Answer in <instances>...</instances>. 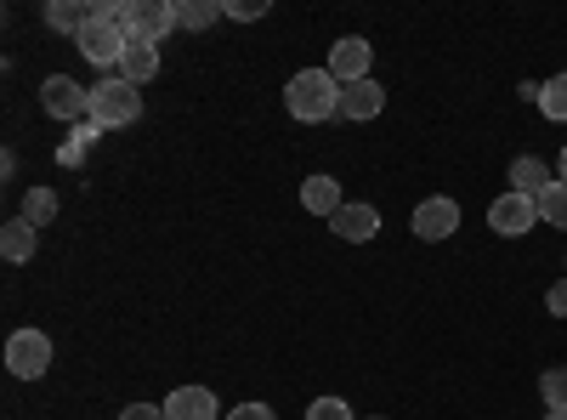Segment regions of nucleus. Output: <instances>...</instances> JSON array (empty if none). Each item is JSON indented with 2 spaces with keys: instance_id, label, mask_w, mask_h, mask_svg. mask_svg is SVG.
I'll use <instances>...</instances> for the list:
<instances>
[{
  "instance_id": "aec40b11",
  "label": "nucleus",
  "mask_w": 567,
  "mask_h": 420,
  "mask_svg": "<svg viewBox=\"0 0 567 420\" xmlns=\"http://www.w3.org/2000/svg\"><path fill=\"white\" fill-rule=\"evenodd\" d=\"M539 114L545 120H567V74H556V80L539 85Z\"/></svg>"
},
{
  "instance_id": "f8f14e48",
  "label": "nucleus",
  "mask_w": 567,
  "mask_h": 420,
  "mask_svg": "<svg viewBox=\"0 0 567 420\" xmlns=\"http://www.w3.org/2000/svg\"><path fill=\"white\" fill-rule=\"evenodd\" d=\"M329 227H336L341 239H352V245H369L374 233H381V211L374 205H341L336 216H329Z\"/></svg>"
},
{
  "instance_id": "6e6552de",
  "label": "nucleus",
  "mask_w": 567,
  "mask_h": 420,
  "mask_svg": "<svg viewBox=\"0 0 567 420\" xmlns=\"http://www.w3.org/2000/svg\"><path fill=\"white\" fill-rule=\"evenodd\" d=\"M454 227H460V205L454 199H420L414 205V233H420V239L425 245H437V239H454Z\"/></svg>"
},
{
  "instance_id": "412c9836",
  "label": "nucleus",
  "mask_w": 567,
  "mask_h": 420,
  "mask_svg": "<svg viewBox=\"0 0 567 420\" xmlns=\"http://www.w3.org/2000/svg\"><path fill=\"white\" fill-rule=\"evenodd\" d=\"M227 12V0H187L182 7V29H210Z\"/></svg>"
},
{
  "instance_id": "5701e85b",
  "label": "nucleus",
  "mask_w": 567,
  "mask_h": 420,
  "mask_svg": "<svg viewBox=\"0 0 567 420\" xmlns=\"http://www.w3.org/2000/svg\"><path fill=\"white\" fill-rule=\"evenodd\" d=\"M539 398H545V409H567V369H545Z\"/></svg>"
},
{
  "instance_id": "f03ea898",
  "label": "nucleus",
  "mask_w": 567,
  "mask_h": 420,
  "mask_svg": "<svg viewBox=\"0 0 567 420\" xmlns=\"http://www.w3.org/2000/svg\"><path fill=\"white\" fill-rule=\"evenodd\" d=\"M142 120V91L125 85L120 74L91 85V125L97 131H120V125H136Z\"/></svg>"
},
{
  "instance_id": "dca6fc26",
  "label": "nucleus",
  "mask_w": 567,
  "mask_h": 420,
  "mask_svg": "<svg viewBox=\"0 0 567 420\" xmlns=\"http://www.w3.org/2000/svg\"><path fill=\"white\" fill-rule=\"evenodd\" d=\"M34 245H40V227H29L23 216L0 227V256H7V262H29V256H34Z\"/></svg>"
},
{
  "instance_id": "393cba45",
  "label": "nucleus",
  "mask_w": 567,
  "mask_h": 420,
  "mask_svg": "<svg viewBox=\"0 0 567 420\" xmlns=\"http://www.w3.org/2000/svg\"><path fill=\"white\" fill-rule=\"evenodd\" d=\"M227 18L256 23V18H267V0H227Z\"/></svg>"
},
{
  "instance_id": "20e7f679",
  "label": "nucleus",
  "mask_w": 567,
  "mask_h": 420,
  "mask_svg": "<svg viewBox=\"0 0 567 420\" xmlns=\"http://www.w3.org/2000/svg\"><path fill=\"white\" fill-rule=\"evenodd\" d=\"M80 52H85V63H97V69H120V58H125V45H131V34L114 23V18H91L85 29H80Z\"/></svg>"
},
{
  "instance_id": "c85d7f7f",
  "label": "nucleus",
  "mask_w": 567,
  "mask_h": 420,
  "mask_svg": "<svg viewBox=\"0 0 567 420\" xmlns=\"http://www.w3.org/2000/svg\"><path fill=\"white\" fill-rule=\"evenodd\" d=\"M545 420H567V409H550V414H545Z\"/></svg>"
},
{
  "instance_id": "0eeeda50",
  "label": "nucleus",
  "mask_w": 567,
  "mask_h": 420,
  "mask_svg": "<svg viewBox=\"0 0 567 420\" xmlns=\"http://www.w3.org/2000/svg\"><path fill=\"white\" fill-rule=\"evenodd\" d=\"M539 222V199H528V194H499L494 205H488V227L499 233V239H523V233Z\"/></svg>"
},
{
  "instance_id": "2eb2a0df",
  "label": "nucleus",
  "mask_w": 567,
  "mask_h": 420,
  "mask_svg": "<svg viewBox=\"0 0 567 420\" xmlns=\"http://www.w3.org/2000/svg\"><path fill=\"white\" fill-rule=\"evenodd\" d=\"M301 205H307L312 216H336V211H341V182H336V176H307V182H301Z\"/></svg>"
},
{
  "instance_id": "bb28decb",
  "label": "nucleus",
  "mask_w": 567,
  "mask_h": 420,
  "mask_svg": "<svg viewBox=\"0 0 567 420\" xmlns=\"http://www.w3.org/2000/svg\"><path fill=\"white\" fill-rule=\"evenodd\" d=\"M227 420H278L267 403H239V409H227Z\"/></svg>"
},
{
  "instance_id": "b1692460",
  "label": "nucleus",
  "mask_w": 567,
  "mask_h": 420,
  "mask_svg": "<svg viewBox=\"0 0 567 420\" xmlns=\"http://www.w3.org/2000/svg\"><path fill=\"white\" fill-rule=\"evenodd\" d=\"M307 420H352V403H347V398H318V403L307 409Z\"/></svg>"
},
{
  "instance_id": "6ab92c4d",
  "label": "nucleus",
  "mask_w": 567,
  "mask_h": 420,
  "mask_svg": "<svg viewBox=\"0 0 567 420\" xmlns=\"http://www.w3.org/2000/svg\"><path fill=\"white\" fill-rule=\"evenodd\" d=\"M539 222H550V227H567V182L556 176L550 188L539 194Z\"/></svg>"
},
{
  "instance_id": "1a4fd4ad",
  "label": "nucleus",
  "mask_w": 567,
  "mask_h": 420,
  "mask_svg": "<svg viewBox=\"0 0 567 420\" xmlns=\"http://www.w3.org/2000/svg\"><path fill=\"white\" fill-rule=\"evenodd\" d=\"M369 40H358V34H347V40H336L329 45V74H336L341 85H352V80H369Z\"/></svg>"
},
{
  "instance_id": "f3484780",
  "label": "nucleus",
  "mask_w": 567,
  "mask_h": 420,
  "mask_svg": "<svg viewBox=\"0 0 567 420\" xmlns=\"http://www.w3.org/2000/svg\"><path fill=\"white\" fill-rule=\"evenodd\" d=\"M45 23H52L58 34L80 40V29L91 23V7H85V0H52V7H45Z\"/></svg>"
},
{
  "instance_id": "a211bd4d",
  "label": "nucleus",
  "mask_w": 567,
  "mask_h": 420,
  "mask_svg": "<svg viewBox=\"0 0 567 420\" xmlns=\"http://www.w3.org/2000/svg\"><path fill=\"white\" fill-rule=\"evenodd\" d=\"M52 216H58V194H52V188H29V194H23V222H29V227H45Z\"/></svg>"
},
{
  "instance_id": "9d476101",
  "label": "nucleus",
  "mask_w": 567,
  "mask_h": 420,
  "mask_svg": "<svg viewBox=\"0 0 567 420\" xmlns=\"http://www.w3.org/2000/svg\"><path fill=\"white\" fill-rule=\"evenodd\" d=\"M386 109V85L381 80H352V85H341V120H374Z\"/></svg>"
},
{
  "instance_id": "4468645a",
  "label": "nucleus",
  "mask_w": 567,
  "mask_h": 420,
  "mask_svg": "<svg viewBox=\"0 0 567 420\" xmlns=\"http://www.w3.org/2000/svg\"><path fill=\"white\" fill-rule=\"evenodd\" d=\"M550 188V171L534 160V154H516L511 160V194H528V199H539Z\"/></svg>"
},
{
  "instance_id": "9b49d317",
  "label": "nucleus",
  "mask_w": 567,
  "mask_h": 420,
  "mask_svg": "<svg viewBox=\"0 0 567 420\" xmlns=\"http://www.w3.org/2000/svg\"><path fill=\"white\" fill-rule=\"evenodd\" d=\"M216 392L210 387H176L165 398V420H216Z\"/></svg>"
},
{
  "instance_id": "423d86ee",
  "label": "nucleus",
  "mask_w": 567,
  "mask_h": 420,
  "mask_svg": "<svg viewBox=\"0 0 567 420\" xmlns=\"http://www.w3.org/2000/svg\"><path fill=\"white\" fill-rule=\"evenodd\" d=\"M7 369L18 381H40L45 369H52V341H45L40 330H12L7 341Z\"/></svg>"
},
{
  "instance_id": "f257e3e1",
  "label": "nucleus",
  "mask_w": 567,
  "mask_h": 420,
  "mask_svg": "<svg viewBox=\"0 0 567 420\" xmlns=\"http://www.w3.org/2000/svg\"><path fill=\"white\" fill-rule=\"evenodd\" d=\"M284 109H290L301 125H318V120H336L341 114V80L329 69H301L284 85Z\"/></svg>"
},
{
  "instance_id": "c756f323",
  "label": "nucleus",
  "mask_w": 567,
  "mask_h": 420,
  "mask_svg": "<svg viewBox=\"0 0 567 420\" xmlns=\"http://www.w3.org/2000/svg\"><path fill=\"white\" fill-rule=\"evenodd\" d=\"M561 182H567V148H561Z\"/></svg>"
},
{
  "instance_id": "a878e982",
  "label": "nucleus",
  "mask_w": 567,
  "mask_h": 420,
  "mask_svg": "<svg viewBox=\"0 0 567 420\" xmlns=\"http://www.w3.org/2000/svg\"><path fill=\"white\" fill-rule=\"evenodd\" d=\"M120 420H165V403H131L120 409Z\"/></svg>"
},
{
  "instance_id": "7ed1b4c3",
  "label": "nucleus",
  "mask_w": 567,
  "mask_h": 420,
  "mask_svg": "<svg viewBox=\"0 0 567 420\" xmlns=\"http://www.w3.org/2000/svg\"><path fill=\"white\" fill-rule=\"evenodd\" d=\"M182 23V7H176V0H131V12H125V34L131 40H142V45H159L171 29Z\"/></svg>"
},
{
  "instance_id": "39448f33",
  "label": "nucleus",
  "mask_w": 567,
  "mask_h": 420,
  "mask_svg": "<svg viewBox=\"0 0 567 420\" xmlns=\"http://www.w3.org/2000/svg\"><path fill=\"white\" fill-rule=\"evenodd\" d=\"M40 103H45V114H52V120L85 125V120H91V85H80V80H69V74H52V80L40 85Z\"/></svg>"
},
{
  "instance_id": "cd10ccee",
  "label": "nucleus",
  "mask_w": 567,
  "mask_h": 420,
  "mask_svg": "<svg viewBox=\"0 0 567 420\" xmlns=\"http://www.w3.org/2000/svg\"><path fill=\"white\" fill-rule=\"evenodd\" d=\"M545 307H550L556 318H567V278H561V285H550V290H545Z\"/></svg>"
},
{
  "instance_id": "ddd939ff",
  "label": "nucleus",
  "mask_w": 567,
  "mask_h": 420,
  "mask_svg": "<svg viewBox=\"0 0 567 420\" xmlns=\"http://www.w3.org/2000/svg\"><path fill=\"white\" fill-rule=\"evenodd\" d=\"M125 85H148L154 74H159V45H142V40H131L125 45V58H120V69H114Z\"/></svg>"
},
{
  "instance_id": "4be33fe9",
  "label": "nucleus",
  "mask_w": 567,
  "mask_h": 420,
  "mask_svg": "<svg viewBox=\"0 0 567 420\" xmlns=\"http://www.w3.org/2000/svg\"><path fill=\"white\" fill-rule=\"evenodd\" d=\"M91 143H97V125L85 120V125H74V136H69V143L58 148V160H63V165H80V160L91 154Z\"/></svg>"
}]
</instances>
